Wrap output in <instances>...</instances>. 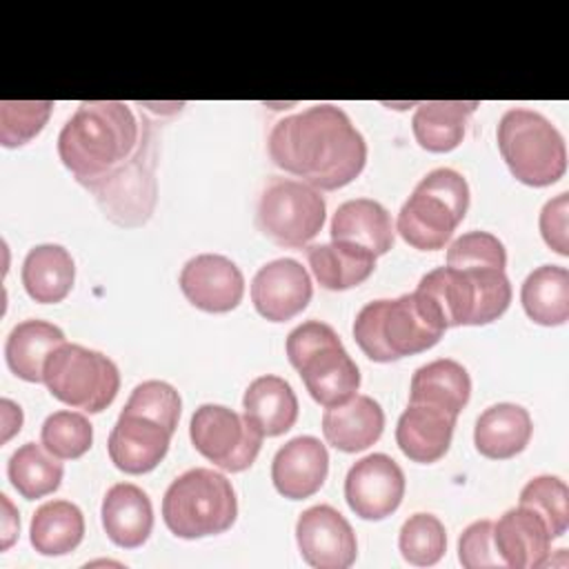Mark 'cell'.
Instances as JSON below:
<instances>
[{
    "label": "cell",
    "mask_w": 569,
    "mask_h": 569,
    "mask_svg": "<svg viewBox=\"0 0 569 569\" xmlns=\"http://www.w3.org/2000/svg\"><path fill=\"white\" fill-rule=\"evenodd\" d=\"M267 149L276 167L302 178L318 191L347 187L367 162L362 133L340 107L327 102L278 120Z\"/></svg>",
    "instance_id": "1"
},
{
    "label": "cell",
    "mask_w": 569,
    "mask_h": 569,
    "mask_svg": "<svg viewBox=\"0 0 569 569\" xmlns=\"http://www.w3.org/2000/svg\"><path fill=\"white\" fill-rule=\"evenodd\" d=\"M140 142V122L118 100L80 102L58 136V156L80 184L124 164Z\"/></svg>",
    "instance_id": "2"
},
{
    "label": "cell",
    "mask_w": 569,
    "mask_h": 569,
    "mask_svg": "<svg viewBox=\"0 0 569 569\" xmlns=\"http://www.w3.org/2000/svg\"><path fill=\"white\" fill-rule=\"evenodd\" d=\"M447 331L436 302L420 291L396 300H371L353 320V338L373 362H393L422 353L440 342Z\"/></svg>",
    "instance_id": "3"
},
{
    "label": "cell",
    "mask_w": 569,
    "mask_h": 569,
    "mask_svg": "<svg viewBox=\"0 0 569 569\" xmlns=\"http://www.w3.org/2000/svg\"><path fill=\"white\" fill-rule=\"evenodd\" d=\"M287 358L300 373L309 396L327 407H336L356 396L360 371L340 342L331 325L307 320L287 336Z\"/></svg>",
    "instance_id": "4"
},
{
    "label": "cell",
    "mask_w": 569,
    "mask_h": 569,
    "mask_svg": "<svg viewBox=\"0 0 569 569\" xmlns=\"http://www.w3.org/2000/svg\"><path fill=\"white\" fill-rule=\"evenodd\" d=\"M238 518V498L227 476L196 467L180 473L164 491L162 520L184 540L224 533Z\"/></svg>",
    "instance_id": "5"
},
{
    "label": "cell",
    "mask_w": 569,
    "mask_h": 569,
    "mask_svg": "<svg viewBox=\"0 0 569 569\" xmlns=\"http://www.w3.org/2000/svg\"><path fill=\"white\" fill-rule=\"evenodd\" d=\"M469 209V184L462 173L440 167L429 171L398 211L396 231L420 251H438L453 236Z\"/></svg>",
    "instance_id": "6"
},
{
    "label": "cell",
    "mask_w": 569,
    "mask_h": 569,
    "mask_svg": "<svg viewBox=\"0 0 569 569\" xmlns=\"http://www.w3.org/2000/svg\"><path fill=\"white\" fill-rule=\"evenodd\" d=\"M158 144L160 138L156 133V122L142 116L140 142L133 156L104 178L82 184L93 193L100 211L113 224L136 229L149 222L158 202Z\"/></svg>",
    "instance_id": "7"
},
{
    "label": "cell",
    "mask_w": 569,
    "mask_h": 569,
    "mask_svg": "<svg viewBox=\"0 0 569 569\" xmlns=\"http://www.w3.org/2000/svg\"><path fill=\"white\" fill-rule=\"evenodd\" d=\"M440 309L449 327H480L498 320L511 302V282L505 269L438 267L416 287Z\"/></svg>",
    "instance_id": "8"
},
{
    "label": "cell",
    "mask_w": 569,
    "mask_h": 569,
    "mask_svg": "<svg viewBox=\"0 0 569 569\" xmlns=\"http://www.w3.org/2000/svg\"><path fill=\"white\" fill-rule=\"evenodd\" d=\"M496 140L511 176L522 184L549 187L567 171L565 138L538 111H505L496 129Z\"/></svg>",
    "instance_id": "9"
},
{
    "label": "cell",
    "mask_w": 569,
    "mask_h": 569,
    "mask_svg": "<svg viewBox=\"0 0 569 569\" xmlns=\"http://www.w3.org/2000/svg\"><path fill=\"white\" fill-rule=\"evenodd\" d=\"M42 382L56 400L87 413H100L118 396L120 371L104 353L62 342L47 358Z\"/></svg>",
    "instance_id": "10"
},
{
    "label": "cell",
    "mask_w": 569,
    "mask_h": 569,
    "mask_svg": "<svg viewBox=\"0 0 569 569\" xmlns=\"http://www.w3.org/2000/svg\"><path fill=\"white\" fill-rule=\"evenodd\" d=\"M325 198L302 180L273 178L256 209V224L264 238L280 247H307L325 224Z\"/></svg>",
    "instance_id": "11"
},
{
    "label": "cell",
    "mask_w": 569,
    "mask_h": 569,
    "mask_svg": "<svg viewBox=\"0 0 569 569\" xmlns=\"http://www.w3.org/2000/svg\"><path fill=\"white\" fill-rule=\"evenodd\" d=\"M191 445L222 471L249 469L262 447V431L247 418L222 405H200L189 422Z\"/></svg>",
    "instance_id": "12"
},
{
    "label": "cell",
    "mask_w": 569,
    "mask_h": 569,
    "mask_svg": "<svg viewBox=\"0 0 569 569\" xmlns=\"http://www.w3.org/2000/svg\"><path fill=\"white\" fill-rule=\"evenodd\" d=\"M405 496V473L387 453H369L351 465L345 478V500L362 520L391 516Z\"/></svg>",
    "instance_id": "13"
},
{
    "label": "cell",
    "mask_w": 569,
    "mask_h": 569,
    "mask_svg": "<svg viewBox=\"0 0 569 569\" xmlns=\"http://www.w3.org/2000/svg\"><path fill=\"white\" fill-rule=\"evenodd\" d=\"M296 542L302 560L316 569H347L358 556L349 520L331 505H316L298 516Z\"/></svg>",
    "instance_id": "14"
},
{
    "label": "cell",
    "mask_w": 569,
    "mask_h": 569,
    "mask_svg": "<svg viewBox=\"0 0 569 569\" xmlns=\"http://www.w3.org/2000/svg\"><path fill=\"white\" fill-rule=\"evenodd\" d=\"M180 289L196 309L227 313L233 311L244 296V276L227 256L200 253L184 262Z\"/></svg>",
    "instance_id": "15"
},
{
    "label": "cell",
    "mask_w": 569,
    "mask_h": 569,
    "mask_svg": "<svg viewBox=\"0 0 569 569\" xmlns=\"http://www.w3.org/2000/svg\"><path fill=\"white\" fill-rule=\"evenodd\" d=\"M311 296V278L293 258L267 262L251 280V302L269 322H287L296 318L307 309Z\"/></svg>",
    "instance_id": "16"
},
{
    "label": "cell",
    "mask_w": 569,
    "mask_h": 569,
    "mask_svg": "<svg viewBox=\"0 0 569 569\" xmlns=\"http://www.w3.org/2000/svg\"><path fill=\"white\" fill-rule=\"evenodd\" d=\"M171 431L140 413L120 411L109 440L107 451L111 462L131 476L153 471L167 456L171 445Z\"/></svg>",
    "instance_id": "17"
},
{
    "label": "cell",
    "mask_w": 569,
    "mask_h": 569,
    "mask_svg": "<svg viewBox=\"0 0 569 569\" xmlns=\"http://www.w3.org/2000/svg\"><path fill=\"white\" fill-rule=\"evenodd\" d=\"M329 473L327 447L313 436H298L284 442L271 460L276 491L289 500H305L320 491Z\"/></svg>",
    "instance_id": "18"
},
{
    "label": "cell",
    "mask_w": 569,
    "mask_h": 569,
    "mask_svg": "<svg viewBox=\"0 0 569 569\" xmlns=\"http://www.w3.org/2000/svg\"><path fill=\"white\" fill-rule=\"evenodd\" d=\"M551 536L545 520L529 507L518 505L493 522L496 551L505 567L538 569L549 562Z\"/></svg>",
    "instance_id": "19"
},
{
    "label": "cell",
    "mask_w": 569,
    "mask_h": 569,
    "mask_svg": "<svg viewBox=\"0 0 569 569\" xmlns=\"http://www.w3.org/2000/svg\"><path fill=\"white\" fill-rule=\"evenodd\" d=\"M102 529L122 549L142 547L153 529V507L149 496L133 482H118L102 498Z\"/></svg>",
    "instance_id": "20"
},
{
    "label": "cell",
    "mask_w": 569,
    "mask_h": 569,
    "mask_svg": "<svg viewBox=\"0 0 569 569\" xmlns=\"http://www.w3.org/2000/svg\"><path fill=\"white\" fill-rule=\"evenodd\" d=\"M385 429L382 407L365 393H356L342 405L327 407L322 413L325 440L345 453L369 449Z\"/></svg>",
    "instance_id": "21"
},
{
    "label": "cell",
    "mask_w": 569,
    "mask_h": 569,
    "mask_svg": "<svg viewBox=\"0 0 569 569\" xmlns=\"http://www.w3.org/2000/svg\"><path fill=\"white\" fill-rule=\"evenodd\" d=\"M456 418L438 407L409 402L398 418L396 442L409 460L431 465L449 451Z\"/></svg>",
    "instance_id": "22"
},
{
    "label": "cell",
    "mask_w": 569,
    "mask_h": 569,
    "mask_svg": "<svg viewBox=\"0 0 569 569\" xmlns=\"http://www.w3.org/2000/svg\"><path fill=\"white\" fill-rule=\"evenodd\" d=\"M331 240L360 247L369 253L385 256L396 240L391 213L371 198L342 202L331 218Z\"/></svg>",
    "instance_id": "23"
},
{
    "label": "cell",
    "mask_w": 569,
    "mask_h": 569,
    "mask_svg": "<svg viewBox=\"0 0 569 569\" xmlns=\"http://www.w3.org/2000/svg\"><path fill=\"white\" fill-rule=\"evenodd\" d=\"M533 433L531 416L513 402L487 407L473 427V445L489 460H509L525 451Z\"/></svg>",
    "instance_id": "24"
},
{
    "label": "cell",
    "mask_w": 569,
    "mask_h": 569,
    "mask_svg": "<svg viewBox=\"0 0 569 569\" xmlns=\"http://www.w3.org/2000/svg\"><path fill=\"white\" fill-rule=\"evenodd\" d=\"M471 396V378L467 369L451 360L438 358L418 367L411 376L409 402L438 407L451 416H458Z\"/></svg>",
    "instance_id": "25"
},
{
    "label": "cell",
    "mask_w": 569,
    "mask_h": 569,
    "mask_svg": "<svg viewBox=\"0 0 569 569\" xmlns=\"http://www.w3.org/2000/svg\"><path fill=\"white\" fill-rule=\"evenodd\" d=\"M242 409L267 438L282 436L298 420V398L291 385L273 373L258 376L249 382L242 396Z\"/></svg>",
    "instance_id": "26"
},
{
    "label": "cell",
    "mask_w": 569,
    "mask_h": 569,
    "mask_svg": "<svg viewBox=\"0 0 569 569\" xmlns=\"http://www.w3.org/2000/svg\"><path fill=\"white\" fill-rule=\"evenodd\" d=\"M478 109L476 100H429L420 102L411 129L416 142L431 153L453 151L467 131L469 116Z\"/></svg>",
    "instance_id": "27"
},
{
    "label": "cell",
    "mask_w": 569,
    "mask_h": 569,
    "mask_svg": "<svg viewBox=\"0 0 569 569\" xmlns=\"http://www.w3.org/2000/svg\"><path fill=\"white\" fill-rule=\"evenodd\" d=\"M20 276L31 300L56 305L69 296L76 280V264L64 247L38 244L29 249Z\"/></svg>",
    "instance_id": "28"
},
{
    "label": "cell",
    "mask_w": 569,
    "mask_h": 569,
    "mask_svg": "<svg viewBox=\"0 0 569 569\" xmlns=\"http://www.w3.org/2000/svg\"><path fill=\"white\" fill-rule=\"evenodd\" d=\"M64 342L60 327L47 320L18 322L4 342V358L13 376L27 382H42L44 362L56 347Z\"/></svg>",
    "instance_id": "29"
},
{
    "label": "cell",
    "mask_w": 569,
    "mask_h": 569,
    "mask_svg": "<svg viewBox=\"0 0 569 569\" xmlns=\"http://www.w3.org/2000/svg\"><path fill=\"white\" fill-rule=\"evenodd\" d=\"M309 267L327 291H345L362 284L376 269V256L347 244V242H327L307 247Z\"/></svg>",
    "instance_id": "30"
},
{
    "label": "cell",
    "mask_w": 569,
    "mask_h": 569,
    "mask_svg": "<svg viewBox=\"0 0 569 569\" xmlns=\"http://www.w3.org/2000/svg\"><path fill=\"white\" fill-rule=\"evenodd\" d=\"M520 302L536 325H565L569 320V271L558 264L533 269L520 287Z\"/></svg>",
    "instance_id": "31"
},
{
    "label": "cell",
    "mask_w": 569,
    "mask_h": 569,
    "mask_svg": "<svg viewBox=\"0 0 569 569\" xmlns=\"http://www.w3.org/2000/svg\"><path fill=\"white\" fill-rule=\"evenodd\" d=\"M84 538V516L69 500H49L36 509L29 527L31 547L42 556H67Z\"/></svg>",
    "instance_id": "32"
},
{
    "label": "cell",
    "mask_w": 569,
    "mask_h": 569,
    "mask_svg": "<svg viewBox=\"0 0 569 569\" xmlns=\"http://www.w3.org/2000/svg\"><path fill=\"white\" fill-rule=\"evenodd\" d=\"M9 480L13 489L27 498L38 500L53 493L64 476L60 458L49 453L42 442H27L13 451L7 465Z\"/></svg>",
    "instance_id": "33"
},
{
    "label": "cell",
    "mask_w": 569,
    "mask_h": 569,
    "mask_svg": "<svg viewBox=\"0 0 569 569\" xmlns=\"http://www.w3.org/2000/svg\"><path fill=\"white\" fill-rule=\"evenodd\" d=\"M42 447L60 460H76L93 445V427L87 416L78 411H53L40 429Z\"/></svg>",
    "instance_id": "34"
},
{
    "label": "cell",
    "mask_w": 569,
    "mask_h": 569,
    "mask_svg": "<svg viewBox=\"0 0 569 569\" xmlns=\"http://www.w3.org/2000/svg\"><path fill=\"white\" fill-rule=\"evenodd\" d=\"M398 549L413 567L436 565L447 551L445 525L433 513L409 516L400 527Z\"/></svg>",
    "instance_id": "35"
},
{
    "label": "cell",
    "mask_w": 569,
    "mask_h": 569,
    "mask_svg": "<svg viewBox=\"0 0 569 569\" xmlns=\"http://www.w3.org/2000/svg\"><path fill=\"white\" fill-rule=\"evenodd\" d=\"M520 505L533 509L547 525L551 538L569 527V489L558 476H536L520 491Z\"/></svg>",
    "instance_id": "36"
},
{
    "label": "cell",
    "mask_w": 569,
    "mask_h": 569,
    "mask_svg": "<svg viewBox=\"0 0 569 569\" xmlns=\"http://www.w3.org/2000/svg\"><path fill=\"white\" fill-rule=\"evenodd\" d=\"M51 100H2L0 102V142L7 149L31 142L51 116Z\"/></svg>",
    "instance_id": "37"
},
{
    "label": "cell",
    "mask_w": 569,
    "mask_h": 569,
    "mask_svg": "<svg viewBox=\"0 0 569 569\" xmlns=\"http://www.w3.org/2000/svg\"><path fill=\"white\" fill-rule=\"evenodd\" d=\"M122 411L147 416V418L164 425L173 433L178 427V420H180L182 400H180V393L176 391V387H171L169 382L144 380L133 387Z\"/></svg>",
    "instance_id": "38"
},
{
    "label": "cell",
    "mask_w": 569,
    "mask_h": 569,
    "mask_svg": "<svg viewBox=\"0 0 569 569\" xmlns=\"http://www.w3.org/2000/svg\"><path fill=\"white\" fill-rule=\"evenodd\" d=\"M447 267L453 269H505L507 251L502 240L489 231H467L447 249Z\"/></svg>",
    "instance_id": "39"
},
{
    "label": "cell",
    "mask_w": 569,
    "mask_h": 569,
    "mask_svg": "<svg viewBox=\"0 0 569 569\" xmlns=\"http://www.w3.org/2000/svg\"><path fill=\"white\" fill-rule=\"evenodd\" d=\"M458 560L465 569L505 567L496 551L491 520H476L462 531L458 540Z\"/></svg>",
    "instance_id": "40"
},
{
    "label": "cell",
    "mask_w": 569,
    "mask_h": 569,
    "mask_svg": "<svg viewBox=\"0 0 569 569\" xmlns=\"http://www.w3.org/2000/svg\"><path fill=\"white\" fill-rule=\"evenodd\" d=\"M569 193L562 191L556 198L547 200L540 209V233L549 249L558 256H569Z\"/></svg>",
    "instance_id": "41"
},
{
    "label": "cell",
    "mask_w": 569,
    "mask_h": 569,
    "mask_svg": "<svg viewBox=\"0 0 569 569\" xmlns=\"http://www.w3.org/2000/svg\"><path fill=\"white\" fill-rule=\"evenodd\" d=\"M0 505H2V540H0V549L2 551H7L11 545H13V540L18 538V533H20V518H18V511H16V507L11 505V500H9V496L7 493H2L0 496Z\"/></svg>",
    "instance_id": "42"
},
{
    "label": "cell",
    "mask_w": 569,
    "mask_h": 569,
    "mask_svg": "<svg viewBox=\"0 0 569 569\" xmlns=\"http://www.w3.org/2000/svg\"><path fill=\"white\" fill-rule=\"evenodd\" d=\"M0 409H2V442H7L22 427V409L9 398L0 400Z\"/></svg>",
    "instance_id": "43"
}]
</instances>
